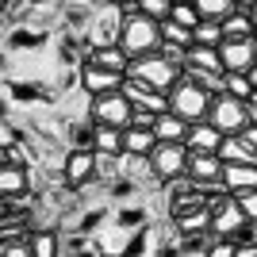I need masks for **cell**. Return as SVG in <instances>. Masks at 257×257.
<instances>
[{
	"instance_id": "6da1fadb",
	"label": "cell",
	"mask_w": 257,
	"mask_h": 257,
	"mask_svg": "<svg viewBox=\"0 0 257 257\" xmlns=\"http://www.w3.org/2000/svg\"><path fill=\"white\" fill-rule=\"evenodd\" d=\"M119 46L131 62L135 58H146V54H158L161 50V23L142 16L139 8L135 12H123V31H119Z\"/></svg>"
},
{
	"instance_id": "7a4b0ae2",
	"label": "cell",
	"mask_w": 257,
	"mask_h": 257,
	"mask_svg": "<svg viewBox=\"0 0 257 257\" xmlns=\"http://www.w3.org/2000/svg\"><path fill=\"white\" fill-rule=\"evenodd\" d=\"M127 77H135V81H142L146 88H154V92H165L169 96L173 88L181 85V77H184V69L181 65H173L165 54H146V58H135L131 62V69H127Z\"/></svg>"
},
{
	"instance_id": "3957f363",
	"label": "cell",
	"mask_w": 257,
	"mask_h": 257,
	"mask_svg": "<svg viewBox=\"0 0 257 257\" xmlns=\"http://www.w3.org/2000/svg\"><path fill=\"white\" fill-rule=\"evenodd\" d=\"M211 104H215V96L204 92V88L196 85V81H188V77H181V85L169 92V111H173V115H181L188 127L204 123V119L211 115Z\"/></svg>"
},
{
	"instance_id": "277c9868",
	"label": "cell",
	"mask_w": 257,
	"mask_h": 257,
	"mask_svg": "<svg viewBox=\"0 0 257 257\" xmlns=\"http://www.w3.org/2000/svg\"><path fill=\"white\" fill-rule=\"evenodd\" d=\"M188 158L192 150L184 146V142H158L150 154V169H154V181L161 184H177L188 177Z\"/></svg>"
},
{
	"instance_id": "5b68a950",
	"label": "cell",
	"mask_w": 257,
	"mask_h": 257,
	"mask_svg": "<svg viewBox=\"0 0 257 257\" xmlns=\"http://www.w3.org/2000/svg\"><path fill=\"white\" fill-rule=\"evenodd\" d=\"M131 115H135V107H131V100L123 96V88H119V92H107V96H92V107H88L92 127H119V131H127Z\"/></svg>"
},
{
	"instance_id": "8992f818",
	"label": "cell",
	"mask_w": 257,
	"mask_h": 257,
	"mask_svg": "<svg viewBox=\"0 0 257 257\" xmlns=\"http://www.w3.org/2000/svg\"><path fill=\"white\" fill-rule=\"evenodd\" d=\"M207 123L211 127H219L230 139V135H242V131L253 123L249 119V107H246V100H238V96H215V104H211V115H207Z\"/></svg>"
},
{
	"instance_id": "52a82bcc",
	"label": "cell",
	"mask_w": 257,
	"mask_h": 257,
	"mask_svg": "<svg viewBox=\"0 0 257 257\" xmlns=\"http://www.w3.org/2000/svg\"><path fill=\"white\" fill-rule=\"evenodd\" d=\"M219 58H223V73H249L257 65V46L253 39H223Z\"/></svg>"
},
{
	"instance_id": "ba28073f",
	"label": "cell",
	"mask_w": 257,
	"mask_h": 257,
	"mask_svg": "<svg viewBox=\"0 0 257 257\" xmlns=\"http://www.w3.org/2000/svg\"><path fill=\"white\" fill-rule=\"evenodd\" d=\"M127 81V73H111V69H100V65L85 62L81 65V88L88 96H107V92H119Z\"/></svg>"
},
{
	"instance_id": "9c48e42d",
	"label": "cell",
	"mask_w": 257,
	"mask_h": 257,
	"mask_svg": "<svg viewBox=\"0 0 257 257\" xmlns=\"http://www.w3.org/2000/svg\"><path fill=\"white\" fill-rule=\"evenodd\" d=\"M96 177V150H69L65 154V165H62V181L69 188H81Z\"/></svg>"
},
{
	"instance_id": "30bf717a",
	"label": "cell",
	"mask_w": 257,
	"mask_h": 257,
	"mask_svg": "<svg viewBox=\"0 0 257 257\" xmlns=\"http://www.w3.org/2000/svg\"><path fill=\"white\" fill-rule=\"evenodd\" d=\"M123 96L131 100V107H139V111H154V115L169 111V96H165V92L146 88L142 81H135V77H127V81H123Z\"/></svg>"
},
{
	"instance_id": "8fae6325",
	"label": "cell",
	"mask_w": 257,
	"mask_h": 257,
	"mask_svg": "<svg viewBox=\"0 0 257 257\" xmlns=\"http://www.w3.org/2000/svg\"><path fill=\"white\" fill-rule=\"evenodd\" d=\"M184 181L200 184V188L223 184V158H219V154H192V158H188V177H184Z\"/></svg>"
},
{
	"instance_id": "7c38bea8",
	"label": "cell",
	"mask_w": 257,
	"mask_h": 257,
	"mask_svg": "<svg viewBox=\"0 0 257 257\" xmlns=\"http://www.w3.org/2000/svg\"><path fill=\"white\" fill-rule=\"evenodd\" d=\"M223 131L219 127H211V123H196V127H188V139H184V146L192 154H219V146H223Z\"/></svg>"
},
{
	"instance_id": "4fadbf2b",
	"label": "cell",
	"mask_w": 257,
	"mask_h": 257,
	"mask_svg": "<svg viewBox=\"0 0 257 257\" xmlns=\"http://www.w3.org/2000/svg\"><path fill=\"white\" fill-rule=\"evenodd\" d=\"M27 184H31V177H27V165H0V200L4 204H12V200H20L23 192H27Z\"/></svg>"
},
{
	"instance_id": "5bb4252c",
	"label": "cell",
	"mask_w": 257,
	"mask_h": 257,
	"mask_svg": "<svg viewBox=\"0 0 257 257\" xmlns=\"http://www.w3.org/2000/svg\"><path fill=\"white\" fill-rule=\"evenodd\" d=\"M173 223H177V230H181L188 242H192V238H211V207L188 211V215H181V219H173Z\"/></svg>"
},
{
	"instance_id": "9a60e30c",
	"label": "cell",
	"mask_w": 257,
	"mask_h": 257,
	"mask_svg": "<svg viewBox=\"0 0 257 257\" xmlns=\"http://www.w3.org/2000/svg\"><path fill=\"white\" fill-rule=\"evenodd\" d=\"M223 188L230 196L257 188V165H223Z\"/></svg>"
},
{
	"instance_id": "2e32d148",
	"label": "cell",
	"mask_w": 257,
	"mask_h": 257,
	"mask_svg": "<svg viewBox=\"0 0 257 257\" xmlns=\"http://www.w3.org/2000/svg\"><path fill=\"white\" fill-rule=\"evenodd\" d=\"M184 69L223 73V58H219V46H188V54H184Z\"/></svg>"
},
{
	"instance_id": "e0dca14e",
	"label": "cell",
	"mask_w": 257,
	"mask_h": 257,
	"mask_svg": "<svg viewBox=\"0 0 257 257\" xmlns=\"http://www.w3.org/2000/svg\"><path fill=\"white\" fill-rule=\"evenodd\" d=\"M88 62L100 65V69H111V73H127L131 69V58L123 54V46H92Z\"/></svg>"
},
{
	"instance_id": "ac0fdd59",
	"label": "cell",
	"mask_w": 257,
	"mask_h": 257,
	"mask_svg": "<svg viewBox=\"0 0 257 257\" xmlns=\"http://www.w3.org/2000/svg\"><path fill=\"white\" fill-rule=\"evenodd\" d=\"M154 146H158V135L146 127H127L123 131V154H135V158H150Z\"/></svg>"
},
{
	"instance_id": "d6986e66",
	"label": "cell",
	"mask_w": 257,
	"mask_h": 257,
	"mask_svg": "<svg viewBox=\"0 0 257 257\" xmlns=\"http://www.w3.org/2000/svg\"><path fill=\"white\" fill-rule=\"evenodd\" d=\"M154 135H158V142H184L188 139V123L181 115H173V111H161L154 119Z\"/></svg>"
},
{
	"instance_id": "ffe728a7",
	"label": "cell",
	"mask_w": 257,
	"mask_h": 257,
	"mask_svg": "<svg viewBox=\"0 0 257 257\" xmlns=\"http://www.w3.org/2000/svg\"><path fill=\"white\" fill-rule=\"evenodd\" d=\"M219 158H223V165H257V154L249 150L246 142H242V135H230V139H223V146H219Z\"/></svg>"
},
{
	"instance_id": "44dd1931",
	"label": "cell",
	"mask_w": 257,
	"mask_h": 257,
	"mask_svg": "<svg viewBox=\"0 0 257 257\" xmlns=\"http://www.w3.org/2000/svg\"><path fill=\"white\" fill-rule=\"evenodd\" d=\"M92 150L107 158H123V131L119 127H92Z\"/></svg>"
},
{
	"instance_id": "7402d4cb",
	"label": "cell",
	"mask_w": 257,
	"mask_h": 257,
	"mask_svg": "<svg viewBox=\"0 0 257 257\" xmlns=\"http://www.w3.org/2000/svg\"><path fill=\"white\" fill-rule=\"evenodd\" d=\"M219 23H223V39H253V35H257L246 8H234L226 20H219Z\"/></svg>"
},
{
	"instance_id": "603a6c76",
	"label": "cell",
	"mask_w": 257,
	"mask_h": 257,
	"mask_svg": "<svg viewBox=\"0 0 257 257\" xmlns=\"http://www.w3.org/2000/svg\"><path fill=\"white\" fill-rule=\"evenodd\" d=\"M27 242H31V257H58V249H62L54 230H31Z\"/></svg>"
},
{
	"instance_id": "cb8c5ba5",
	"label": "cell",
	"mask_w": 257,
	"mask_h": 257,
	"mask_svg": "<svg viewBox=\"0 0 257 257\" xmlns=\"http://www.w3.org/2000/svg\"><path fill=\"white\" fill-rule=\"evenodd\" d=\"M192 8L200 12V20H226L238 4L234 0H192Z\"/></svg>"
},
{
	"instance_id": "d4e9b609",
	"label": "cell",
	"mask_w": 257,
	"mask_h": 257,
	"mask_svg": "<svg viewBox=\"0 0 257 257\" xmlns=\"http://www.w3.org/2000/svg\"><path fill=\"white\" fill-rule=\"evenodd\" d=\"M223 43V23L219 20H200V27L192 31V46H219Z\"/></svg>"
},
{
	"instance_id": "484cf974",
	"label": "cell",
	"mask_w": 257,
	"mask_h": 257,
	"mask_svg": "<svg viewBox=\"0 0 257 257\" xmlns=\"http://www.w3.org/2000/svg\"><path fill=\"white\" fill-rule=\"evenodd\" d=\"M161 43L188 50V46H192V31H188V27H181V23H173V20H165V23H161Z\"/></svg>"
},
{
	"instance_id": "4316f807",
	"label": "cell",
	"mask_w": 257,
	"mask_h": 257,
	"mask_svg": "<svg viewBox=\"0 0 257 257\" xmlns=\"http://www.w3.org/2000/svg\"><path fill=\"white\" fill-rule=\"evenodd\" d=\"M169 20L181 23V27H188V31H196V27H200V12L192 8V0H181V4H173Z\"/></svg>"
},
{
	"instance_id": "83f0119b",
	"label": "cell",
	"mask_w": 257,
	"mask_h": 257,
	"mask_svg": "<svg viewBox=\"0 0 257 257\" xmlns=\"http://www.w3.org/2000/svg\"><path fill=\"white\" fill-rule=\"evenodd\" d=\"M135 8H139L142 16H150V20L165 23V20H169V12H173V0H139Z\"/></svg>"
},
{
	"instance_id": "f1b7e54d",
	"label": "cell",
	"mask_w": 257,
	"mask_h": 257,
	"mask_svg": "<svg viewBox=\"0 0 257 257\" xmlns=\"http://www.w3.org/2000/svg\"><path fill=\"white\" fill-rule=\"evenodd\" d=\"M226 96H238V100H249V96H253L249 73H226Z\"/></svg>"
},
{
	"instance_id": "f546056e",
	"label": "cell",
	"mask_w": 257,
	"mask_h": 257,
	"mask_svg": "<svg viewBox=\"0 0 257 257\" xmlns=\"http://www.w3.org/2000/svg\"><path fill=\"white\" fill-rule=\"evenodd\" d=\"M234 204H238V211L246 215L249 223H257V188H249V192H234Z\"/></svg>"
},
{
	"instance_id": "4dcf8cb0",
	"label": "cell",
	"mask_w": 257,
	"mask_h": 257,
	"mask_svg": "<svg viewBox=\"0 0 257 257\" xmlns=\"http://www.w3.org/2000/svg\"><path fill=\"white\" fill-rule=\"evenodd\" d=\"M207 257H238V242L234 238H211L207 242Z\"/></svg>"
},
{
	"instance_id": "1f68e13d",
	"label": "cell",
	"mask_w": 257,
	"mask_h": 257,
	"mask_svg": "<svg viewBox=\"0 0 257 257\" xmlns=\"http://www.w3.org/2000/svg\"><path fill=\"white\" fill-rule=\"evenodd\" d=\"M0 257H31V242L27 238H8V242H0Z\"/></svg>"
},
{
	"instance_id": "d6a6232c",
	"label": "cell",
	"mask_w": 257,
	"mask_h": 257,
	"mask_svg": "<svg viewBox=\"0 0 257 257\" xmlns=\"http://www.w3.org/2000/svg\"><path fill=\"white\" fill-rule=\"evenodd\" d=\"M16 142H20V135H16V127H12L8 119L0 115V150H12Z\"/></svg>"
},
{
	"instance_id": "836d02e7",
	"label": "cell",
	"mask_w": 257,
	"mask_h": 257,
	"mask_svg": "<svg viewBox=\"0 0 257 257\" xmlns=\"http://www.w3.org/2000/svg\"><path fill=\"white\" fill-rule=\"evenodd\" d=\"M154 111H139V107H135V115H131V127H146V131H154Z\"/></svg>"
},
{
	"instance_id": "e575fe53",
	"label": "cell",
	"mask_w": 257,
	"mask_h": 257,
	"mask_svg": "<svg viewBox=\"0 0 257 257\" xmlns=\"http://www.w3.org/2000/svg\"><path fill=\"white\" fill-rule=\"evenodd\" d=\"M177 257H207V246H204V242H188Z\"/></svg>"
},
{
	"instance_id": "d590c367",
	"label": "cell",
	"mask_w": 257,
	"mask_h": 257,
	"mask_svg": "<svg viewBox=\"0 0 257 257\" xmlns=\"http://www.w3.org/2000/svg\"><path fill=\"white\" fill-rule=\"evenodd\" d=\"M242 142H246L249 150H253V154H257V119H253V123H249V127H246V131H242Z\"/></svg>"
},
{
	"instance_id": "8d00e7d4",
	"label": "cell",
	"mask_w": 257,
	"mask_h": 257,
	"mask_svg": "<svg viewBox=\"0 0 257 257\" xmlns=\"http://www.w3.org/2000/svg\"><path fill=\"white\" fill-rule=\"evenodd\" d=\"M111 4H115V8H123V12H135V4H139V0H111Z\"/></svg>"
},
{
	"instance_id": "74e56055",
	"label": "cell",
	"mask_w": 257,
	"mask_h": 257,
	"mask_svg": "<svg viewBox=\"0 0 257 257\" xmlns=\"http://www.w3.org/2000/svg\"><path fill=\"white\" fill-rule=\"evenodd\" d=\"M246 107H249V119H257V92H253V96L246 100Z\"/></svg>"
},
{
	"instance_id": "f35d334b",
	"label": "cell",
	"mask_w": 257,
	"mask_h": 257,
	"mask_svg": "<svg viewBox=\"0 0 257 257\" xmlns=\"http://www.w3.org/2000/svg\"><path fill=\"white\" fill-rule=\"evenodd\" d=\"M246 12H249V20H253V31H257V0H253V4H249Z\"/></svg>"
},
{
	"instance_id": "ab89813d",
	"label": "cell",
	"mask_w": 257,
	"mask_h": 257,
	"mask_svg": "<svg viewBox=\"0 0 257 257\" xmlns=\"http://www.w3.org/2000/svg\"><path fill=\"white\" fill-rule=\"evenodd\" d=\"M249 85H253V92H257V65L249 69Z\"/></svg>"
},
{
	"instance_id": "60d3db41",
	"label": "cell",
	"mask_w": 257,
	"mask_h": 257,
	"mask_svg": "<svg viewBox=\"0 0 257 257\" xmlns=\"http://www.w3.org/2000/svg\"><path fill=\"white\" fill-rule=\"evenodd\" d=\"M234 4H238V8H249V4H253V0H234Z\"/></svg>"
},
{
	"instance_id": "b9f144b4",
	"label": "cell",
	"mask_w": 257,
	"mask_h": 257,
	"mask_svg": "<svg viewBox=\"0 0 257 257\" xmlns=\"http://www.w3.org/2000/svg\"><path fill=\"white\" fill-rule=\"evenodd\" d=\"M0 165H8V150H0Z\"/></svg>"
},
{
	"instance_id": "7bdbcfd3",
	"label": "cell",
	"mask_w": 257,
	"mask_h": 257,
	"mask_svg": "<svg viewBox=\"0 0 257 257\" xmlns=\"http://www.w3.org/2000/svg\"><path fill=\"white\" fill-rule=\"evenodd\" d=\"M4 8H8V0H0V12H4Z\"/></svg>"
},
{
	"instance_id": "ee69618b",
	"label": "cell",
	"mask_w": 257,
	"mask_h": 257,
	"mask_svg": "<svg viewBox=\"0 0 257 257\" xmlns=\"http://www.w3.org/2000/svg\"><path fill=\"white\" fill-rule=\"evenodd\" d=\"M92 4H111V0H92Z\"/></svg>"
},
{
	"instance_id": "f6af8a7d",
	"label": "cell",
	"mask_w": 257,
	"mask_h": 257,
	"mask_svg": "<svg viewBox=\"0 0 257 257\" xmlns=\"http://www.w3.org/2000/svg\"><path fill=\"white\" fill-rule=\"evenodd\" d=\"M27 4H43V0H27Z\"/></svg>"
},
{
	"instance_id": "bcb514c9",
	"label": "cell",
	"mask_w": 257,
	"mask_h": 257,
	"mask_svg": "<svg viewBox=\"0 0 257 257\" xmlns=\"http://www.w3.org/2000/svg\"><path fill=\"white\" fill-rule=\"evenodd\" d=\"M173 4H181V0H173Z\"/></svg>"
},
{
	"instance_id": "7dc6e473",
	"label": "cell",
	"mask_w": 257,
	"mask_h": 257,
	"mask_svg": "<svg viewBox=\"0 0 257 257\" xmlns=\"http://www.w3.org/2000/svg\"><path fill=\"white\" fill-rule=\"evenodd\" d=\"M8 4H12V0H8Z\"/></svg>"
}]
</instances>
